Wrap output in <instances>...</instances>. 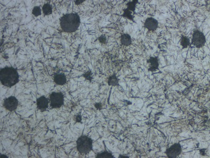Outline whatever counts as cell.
Segmentation results:
<instances>
[{
  "label": "cell",
  "instance_id": "cell-7",
  "mask_svg": "<svg viewBox=\"0 0 210 158\" xmlns=\"http://www.w3.org/2000/svg\"><path fill=\"white\" fill-rule=\"evenodd\" d=\"M19 105L18 99L15 96H11L8 98H5L4 101L3 106L7 110L9 111H13L15 110Z\"/></svg>",
  "mask_w": 210,
  "mask_h": 158
},
{
  "label": "cell",
  "instance_id": "cell-22",
  "mask_svg": "<svg viewBox=\"0 0 210 158\" xmlns=\"http://www.w3.org/2000/svg\"><path fill=\"white\" fill-rule=\"evenodd\" d=\"M75 121L77 122H80L81 123V121H82V117L80 114H78L75 116Z\"/></svg>",
  "mask_w": 210,
  "mask_h": 158
},
{
  "label": "cell",
  "instance_id": "cell-15",
  "mask_svg": "<svg viewBox=\"0 0 210 158\" xmlns=\"http://www.w3.org/2000/svg\"><path fill=\"white\" fill-rule=\"evenodd\" d=\"M42 11L45 15H49L52 13V8L50 4L45 3L42 6Z\"/></svg>",
  "mask_w": 210,
  "mask_h": 158
},
{
  "label": "cell",
  "instance_id": "cell-16",
  "mask_svg": "<svg viewBox=\"0 0 210 158\" xmlns=\"http://www.w3.org/2000/svg\"><path fill=\"white\" fill-rule=\"evenodd\" d=\"M96 158H115L114 155H112L110 152L108 151H104V152L99 153L97 154L96 155Z\"/></svg>",
  "mask_w": 210,
  "mask_h": 158
},
{
  "label": "cell",
  "instance_id": "cell-26",
  "mask_svg": "<svg viewBox=\"0 0 210 158\" xmlns=\"http://www.w3.org/2000/svg\"><path fill=\"white\" fill-rule=\"evenodd\" d=\"M129 156H127V155H119V158H129Z\"/></svg>",
  "mask_w": 210,
  "mask_h": 158
},
{
  "label": "cell",
  "instance_id": "cell-6",
  "mask_svg": "<svg viewBox=\"0 0 210 158\" xmlns=\"http://www.w3.org/2000/svg\"><path fill=\"white\" fill-rule=\"evenodd\" d=\"M182 152V147L180 143H174L170 148H167L165 153L168 158H176Z\"/></svg>",
  "mask_w": 210,
  "mask_h": 158
},
{
  "label": "cell",
  "instance_id": "cell-14",
  "mask_svg": "<svg viewBox=\"0 0 210 158\" xmlns=\"http://www.w3.org/2000/svg\"><path fill=\"white\" fill-rule=\"evenodd\" d=\"M180 44L183 49L187 48L191 44L189 38L186 36L182 35L180 38Z\"/></svg>",
  "mask_w": 210,
  "mask_h": 158
},
{
  "label": "cell",
  "instance_id": "cell-5",
  "mask_svg": "<svg viewBox=\"0 0 210 158\" xmlns=\"http://www.w3.org/2000/svg\"><path fill=\"white\" fill-rule=\"evenodd\" d=\"M206 43V38L204 33L198 30H194L192 36V42L191 44L196 48H201L204 47Z\"/></svg>",
  "mask_w": 210,
  "mask_h": 158
},
{
  "label": "cell",
  "instance_id": "cell-17",
  "mask_svg": "<svg viewBox=\"0 0 210 158\" xmlns=\"http://www.w3.org/2000/svg\"><path fill=\"white\" fill-rule=\"evenodd\" d=\"M138 1L137 0H134L131 2H129L128 3L126 4V5L127 6V8H126V9L132 11L134 13H135V8H136V4L138 3Z\"/></svg>",
  "mask_w": 210,
  "mask_h": 158
},
{
  "label": "cell",
  "instance_id": "cell-2",
  "mask_svg": "<svg viewBox=\"0 0 210 158\" xmlns=\"http://www.w3.org/2000/svg\"><path fill=\"white\" fill-rule=\"evenodd\" d=\"M0 80L4 86L11 88L18 83L19 75L15 68L6 66L1 69Z\"/></svg>",
  "mask_w": 210,
  "mask_h": 158
},
{
  "label": "cell",
  "instance_id": "cell-3",
  "mask_svg": "<svg viewBox=\"0 0 210 158\" xmlns=\"http://www.w3.org/2000/svg\"><path fill=\"white\" fill-rule=\"evenodd\" d=\"M93 141L87 135H81L77 140V149L81 155H87L93 150Z\"/></svg>",
  "mask_w": 210,
  "mask_h": 158
},
{
  "label": "cell",
  "instance_id": "cell-9",
  "mask_svg": "<svg viewBox=\"0 0 210 158\" xmlns=\"http://www.w3.org/2000/svg\"><path fill=\"white\" fill-rule=\"evenodd\" d=\"M49 103V98H47L45 96H41L36 100L37 108L41 112H44L48 109Z\"/></svg>",
  "mask_w": 210,
  "mask_h": 158
},
{
  "label": "cell",
  "instance_id": "cell-23",
  "mask_svg": "<svg viewBox=\"0 0 210 158\" xmlns=\"http://www.w3.org/2000/svg\"><path fill=\"white\" fill-rule=\"evenodd\" d=\"M95 107L97 110H101L102 109V104L101 103H96L95 104Z\"/></svg>",
  "mask_w": 210,
  "mask_h": 158
},
{
  "label": "cell",
  "instance_id": "cell-4",
  "mask_svg": "<svg viewBox=\"0 0 210 158\" xmlns=\"http://www.w3.org/2000/svg\"><path fill=\"white\" fill-rule=\"evenodd\" d=\"M50 107L52 109H58L64 104V95L61 92L51 93L49 97Z\"/></svg>",
  "mask_w": 210,
  "mask_h": 158
},
{
  "label": "cell",
  "instance_id": "cell-25",
  "mask_svg": "<svg viewBox=\"0 0 210 158\" xmlns=\"http://www.w3.org/2000/svg\"><path fill=\"white\" fill-rule=\"evenodd\" d=\"M206 149H203L200 150V152L201 155H205V152H206Z\"/></svg>",
  "mask_w": 210,
  "mask_h": 158
},
{
  "label": "cell",
  "instance_id": "cell-19",
  "mask_svg": "<svg viewBox=\"0 0 210 158\" xmlns=\"http://www.w3.org/2000/svg\"><path fill=\"white\" fill-rule=\"evenodd\" d=\"M32 14L35 16L41 15V9L39 6H34L32 10Z\"/></svg>",
  "mask_w": 210,
  "mask_h": 158
},
{
  "label": "cell",
  "instance_id": "cell-24",
  "mask_svg": "<svg viewBox=\"0 0 210 158\" xmlns=\"http://www.w3.org/2000/svg\"><path fill=\"white\" fill-rule=\"evenodd\" d=\"M84 0H77V1H75V3L76 5H79L81 3L84 2Z\"/></svg>",
  "mask_w": 210,
  "mask_h": 158
},
{
  "label": "cell",
  "instance_id": "cell-8",
  "mask_svg": "<svg viewBox=\"0 0 210 158\" xmlns=\"http://www.w3.org/2000/svg\"><path fill=\"white\" fill-rule=\"evenodd\" d=\"M144 27L148 31H155L159 27V22L155 18H147L144 23Z\"/></svg>",
  "mask_w": 210,
  "mask_h": 158
},
{
  "label": "cell",
  "instance_id": "cell-18",
  "mask_svg": "<svg viewBox=\"0 0 210 158\" xmlns=\"http://www.w3.org/2000/svg\"><path fill=\"white\" fill-rule=\"evenodd\" d=\"M122 16L124 18H127L130 20H132L133 22H134V16L132 15V11L128 10L127 9H126L124 10V13Z\"/></svg>",
  "mask_w": 210,
  "mask_h": 158
},
{
  "label": "cell",
  "instance_id": "cell-13",
  "mask_svg": "<svg viewBox=\"0 0 210 158\" xmlns=\"http://www.w3.org/2000/svg\"><path fill=\"white\" fill-rule=\"evenodd\" d=\"M119 80L118 79L117 76L115 75H112L108 79V84L110 86H119Z\"/></svg>",
  "mask_w": 210,
  "mask_h": 158
},
{
  "label": "cell",
  "instance_id": "cell-10",
  "mask_svg": "<svg viewBox=\"0 0 210 158\" xmlns=\"http://www.w3.org/2000/svg\"><path fill=\"white\" fill-rule=\"evenodd\" d=\"M147 62L150 64V67L148 69L149 71L154 72L159 70V62L158 57H150L149 59L147 60Z\"/></svg>",
  "mask_w": 210,
  "mask_h": 158
},
{
  "label": "cell",
  "instance_id": "cell-20",
  "mask_svg": "<svg viewBox=\"0 0 210 158\" xmlns=\"http://www.w3.org/2000/svg\"><path fill=\"white\" fill-rule=\"evenodd\" d=\"M84 77L85 78L86 80H87L89 81H91V80H93V77H92V72L90 70L89 71H88L86 72L84 75Z\"/></svg>",
  "mask_w": 210,
  "mask_h": 158
},
{
  "label": "cell",
  "instance_id": "cell-27",
  "mask_svg": "<svg viewBox=\"0 0 210 158\" xmlns=\"http://www.w3.org/2000/svg\"><path fill=\"white\" fill-rule=\"evenodd\" d=\"M0 157H1V158H8L9 157H8V156H6V155H0Z\"/></svg>",
  "mask_w": 210,
  "mask_h": 158
},
{
  "label": "cell",
  "instance_id": "cell-1",
  "mask_svg": "<svg viewBox=\"0 0 210 158\" xmlns=\"http://www.w3.org/2000/svg\"><path fill=\"white\" fill-rule=\"evenodd\" d=\"M62 30L68 33L74 32L78 30L80 24V18L77 13H68L62 16L60 20Z\"/></svg>",
  "mask_w": 210,
  "mask_h": 158
},
{
  "label": "cell",
  "instance_id": "cell-12",
  "mask_svg": "<svg viewBox=\"0 0 210 158\" xmlns=\"http://www.w3.org/2000/svg\"><path fill=\"white\" fill-rule=\"evenodd\" d=\"M121 43L125 46H129L132 44V40L130 36L128 34H123L120 38Z\"/></svg>",
  "mask_w": 210,
  "mask_h": 158
},
{
  "label": "cell",
  "instance_id": "cell-11",
  "mask_svg": "<svg viewBox=\"0 0 210 158\" xmlns=\"http://www.w3.org/2000/svg\"><path fill=\"white\" fill-rule=\"evenodd\" d=\"M55 83L59 85H63L66 83V76L64 73H57L55 74L54 77Z\"/></svg>",
  "mask_w": 210,
  "mask_h": 158
},
{
  "label": "cell",
  "instance_id": "cell-21",
  "mask_svg": "<svg viewBox=\"0 0 210 158\" xmlns=\"http://www.w3.org/2000/svg\"><path fill=\"white\" fill-rule=\"evenodd\" d=\"M98 40L99 42L101 43L102 44H106L107 43V38L104 35H102L100 36H99Z\"/></svg>",
  "mask_w": 210,
  "mask_h": 158
}]
</instances>
